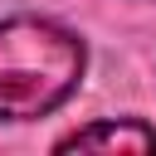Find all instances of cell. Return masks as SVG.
Wrapping results in <instances>:
<instances>
[{
  "instance_id": "obj_2",
  "label": "cell",
  "mask_w": 156,
  "mask_h": 156,
  "mask_svg": "<svg viewBox=\"0 0 156 156\" xmlns=\"http://www.w3.org/2000/svg\"><path fill=\"white\" fill-rule=\"evenodd\" d=\"M54 151H156V127L122 117V122H93L68 136H58Z\"/></svg>"
},
{
  "instance_id": "obj_1",
  "label": "cell",
  "mask_w": 156,
  "mask_h": 156,
  "mask_svg": "<svg viewBox=\"0 0 156 156\" xmlns=\"http://www.w3.org/2000/svg\"><path fill=\"white\" fill-rule=\"evenodd\" d=\"M88 49L73 29L39 15L0 20V122H29L68 102Z\"/></svg>"
}]
</instances>
